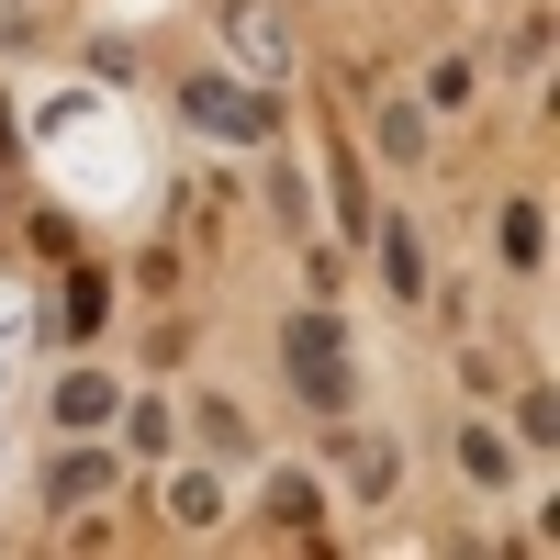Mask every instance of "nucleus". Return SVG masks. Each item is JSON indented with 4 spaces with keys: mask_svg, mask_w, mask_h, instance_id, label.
I'll use <instances>...</instances> for the list:
<instances>
[{
    "mask_svg": "<svg viewBox=\"0 0 560 560\" xmlns=\"http://www.w3.org/2000/svg\"><path fill=\"white\" fill-rule=\"evenodd\" d=\"M493 247H504V269H538V258H549V213H538V202H504Z\"/></svg>",
    "mask_w": 560,
    "mask_h": 560,
    "instance_id": "obj_4",
    "label": "nucleus"
},
{
    "mask_svg": "<svg viewBox=\"0 0 560 560\" xmlns=\"http://www.w3.org/2000/svg\"><path fill=\"white\" fill-rule=\"evenodd\" d=\"M382 158L427 168V113H415V102H393V113H382Z\"/></svg>",
    "mask_w": 560,
    "mask_h": 560,
    "instance_id": "obj_7",
    "label": "nucleus"
},
{
    "mask_svg": "<svg viewBox=\"0 0 560 560\" xmlns=\"http://www.w3.org/2000/svg\"><path fill=\"white\" fill-rule=\"evenodd\" d=\"M168 504H179V527H224V493H213L202 471H179V493H168Z\"/></svg>",
    "mask_w": 560,
    "mask_h": 560,
    "instance_id": "obj_11",
    "label": "nucleus"
},
{
    "mask_svg": "<svg viewBox=\"0 0 560 560\" xmlns=\"http://www.w3.org/2000/svg\"><path fill=\"white\" fill-rule=\"evenodd\" d=\"M113 404H124V393L102 382V370H68V382H57V427H102Z\"/></svg>",
    "mask_w": 560,
    "mask_h": 560,
    "instance_id": "obj_5",
    "label": "nucleus"
},
{
    "mask_svg": "<svg viewBox=\"0 0 560 560\" xmlns=\"http://www.w3.org/2000/svg\"><path fill=\"white\" fill-rule=\"evenodd\" d=\"M179 113H191L202 135H224V147H269V90H236V79H191V90H179Z\"/></svg>",
    "mask_w": 560,
    "mask_h": 560,
    "instance_id": "obj_2",
    "label": "nucleus"
},
{
    "mask_svg": "<svg viewBox=\"0 0 560 560\" xmlns=\"http://www.w3.org/2000/svg\"><path fill=\"white\" fill-rule=\"evenodd\" d=\"M382 247H393V292L415 303V292H427V236H415V224H393V236H382Z\"/></svg>",
    "mask_w": 560,
    "mask_h": 560,
    "instance_id": "obj_8",
    "label": "nucleus"
},
{
    "mask_svg": "<svg viewBox=\"0 0 560 560\" xmlns=\"http://www.w3.org/2000/svg\"><path fill=\"white\" fill-rule=\"evenodd\" d=\"M269 516H280V527H314L325 504H314V482H269Z\"/></svg>",
    "mask_w": 560,
    "mask_h": 560,
    "instance_id": "obj_14",
    "label": "nucleus"
},
{
    "mask_svg": "<svg viewBox=\"0 0 560 560\" xmlns=\"http://www.w3.org/2000/svg\"><path fill=\"white\" fill-rule=\"evenodd\" d=\"M348 482L382 504V493H393V448H382V438H348Z\"/></svg>",
    "mask_w": 560,
    "mask_h": 560,
    "instance_id": "obj_9",
    "label": "nucleus"
},
{
    "mask_svg": "<svg viewBox=\"0 0 560 560\" xmlns=\"http://www.w3.org/2000/svg\"><path fill=\"white\" fill-rule=\"evenodd\" d=\"M113 415H124V438H135V448H147V459L168 448V404H113Z\"/></svg>",
    "mask_w": 560,
    "mask_h": 560,
    "instance_id": "obj_12",
    "label": "nucleus"
},
{
    "mask_svg": "<svg viewBox=\"0 0 560 560\" xmlns=\"http://www.w3.org/2000/svg\"><path fill=\"white\" fill-rule=\"evenodd\" d=\"M102 482H113V471H102V459H90V448H68V459H57V504H79V493H102Z\"/></svg>",
    "mask_w": 560,
    "mask_h": 560,
    "instance_id": "obj_13",
    "label": "nucleus"
},
{
    "mask_svg": "<svg viewBox=\"0 0 560 560\" xmlns=\"http://www.w3.org/2000/svg\"><path fill=\"white\" fill-rule=\"evenodd\" d=\"M202 448H213V459H247L258 438H247V415H236V404H202Z\"/></svg>",
    "mask_w": 560,
    "mask_h": 560,
    "instance_id": "obj_10",
    "label": "nucleus"
},
{
    "mask_svg": "<svg viewBox=\"0 0 560 560\" xmlns=\"http://www.w3.org/2000/svg\"><path fill=\"white\" fill-rule=\"evenodd\" d=\"M348 325L337 314H292V325H280V359H292V393L325 415V427H337V415H348Z\"/></svg>",
    "mask_w": 560,
    "mask_h": 560,
    "instance_id": "obj_1",
    "label": "nucleus"
},
{
    "mask_svg": "<svg viewBox=\"0 0 560 560\" xmlns=\"http://www.w3.org/2000/svg\"><path fill=\"white\" fill-rule=\"evenodd\" d=\"M459 471H471V482H493V493H504V482H516V448H504L493 427H471V438H459Z\"/></svg>",
    "mask_w": 560,
    "mask_h": 560,
    "instance_id": "obj_6",
    "label": "nucleus"
},
{
    "mask_svg": "<svg viewBox=\"0 0 560 560\" xmlns=\"http://www.w3.org/2000/svg\"><path fill=\"white\" fill-rule=\"evenodd\" d=\"M224 34H236V57H247L258 79L292 68V45H280V12H269V0H224Z\"/></svg>",
    "mask_w": 560,
    "mask_h": 560,
    "instance_id": "obj_3",
    "label": "nucleus"
}]
</instances>
